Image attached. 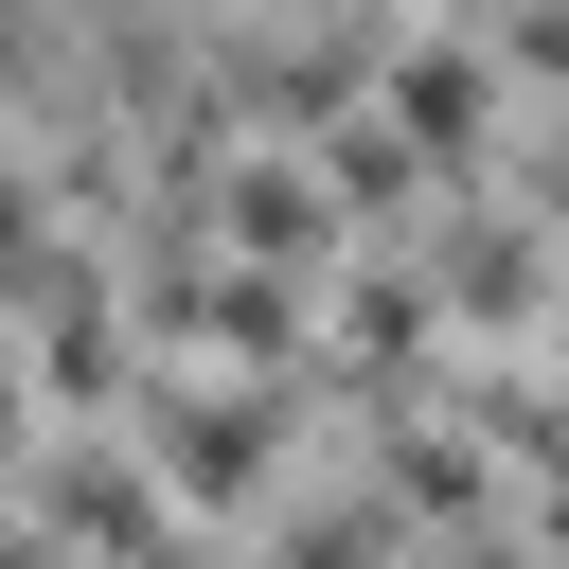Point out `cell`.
<instances>
[{
  "label": "cell",
  "instance_id": "obj_1",
  "mask_svg": "<svg viewBox=\"0 0 569 569\" xmlns=\"http://www.w3.org/2000/svg\"><path fill=\"white\" fill-rule=\"evenodd\" d=\"M213 213H231L249 267H320V249H338V178H302V160H231Z\"/></svg>",
  "mask_w": 569,
  "mask_h": 569
},
{
  "label": "cell",
  "instance_id": "obj_10",
  "mask_svg": "<svg viewBox=\"0 0 569 569\" xmlns=\"http://www.w3.org/2000/svg\"><path fill=\"white\" fill-rule=\"evenodd\" d=\"M445 569H516V551H445Z\"/></svg>",
  "mask_w": 569,
  "mask_h": 569
},
{
  "label": "cell",
  "instance_id": "obj_6",
  "mask_svg": "<svg viewBox=\"0 0 569 569\" xmlns=\"http://www.w3.org/2000/svg\"><path fill=\"white\" fill-rule=\"evenodd\" d=\"M391 124H409V160H462L480 142V53H409L391 71Z\"/></svg>",
  "mask_w": 569,
  "mask_h": 569
},
{
  "label": "cell",
  "instance_id": "obj_4",
  "mask_svg": "<svg viewBox=\"0 0 569 569\" xmlns=\"http://www.w3.org/2000/svg\"><path fill=\"white\" fill-rule=\"evenodd\" d=\"M142 320H160V338H213V356H284V284H267V267H196V284H160Z\"/></svg>",
  "mask_w": 569,
  "mask_h": 569
},
{
  "label": "cell",
  "instance_id": "obj_7",
  "mask_svg": "<svg viewBox=\"0 0 569 569\" xmlns=\"http://www.w3.org/2000/svg\"><path fill=\"white\" fill-rule=\"evenodd\" d=\"M338 338H356V356H409V338H427V284H409V267H356Z\"/></svg>",
  "mask_w": 569,
  "mask_h": 569
},
{
  "label": "cell",
  "instance_id": "obj_8",
  "mask_svg": "<svg viewBox=\"0 0 569 569\" xmlns=\"http://www.w3.org/2000/svg\"><path fill=\"white\" fill-rule=\"evenodd\" d=\"M391 498H427V516H480V462H462V445H391Z\"/></svg>",
  "mask_w": 569,
  "mask_h": 569
},
{
  "label": "cell",
  "instance_id": "obj_3",
  "mask_svg": "<svg viewBox=\"0 0 569 569\" xmlns=\"http://www.w3.org/2000/svg\"><path fill=\"white\" fill-rule=\"evenodd\" d=\"M53 533H89V551H142V569H178V533L142 516V462H124V445H53Z\"/></svg>",
  "mask_w": 569,
  "mask_h": 569
},
{
  "label": "cell",
  "instance_id": "obj_9",
  "mask_svg": "<svg viewBox=\"0 0 569 569\" xmlns=\"http://www.w3.org/2000/svg\"><path fill=\"white\" fill-rule=\"evenodd\" d=\"M0 569H71V551H53V533H0Z\"/></svg>",
  "mask_w": 569,
  "mask_h": 569
},
{
  "label": "cell",
  "instance_id": "obj_2",
  "mask_svg": "<svg viewBox=\"0 0 569 569\" xmlns=\"http://www.w3.org/2000/svg\"><path fill=\"white\" fill-rule=\"evenodd\" d=\"M267 427H284L267 391H178V409H160V480H178V498H249V480H267Z\"/></svg>",
  "mask_w": 569,
  "mask_h": 569
},
{
  "label": "cell",
  "instance_id": "obj_5",
  "mask_svg": "<svg viewBox=\"0 0 569 569\" xmlns=\"http://www.w3.org/2000/svg\"><path fill=\"white\" fill-rule=\"evenodd\" d=\"M36 391H124V302H107L89 267L36 302Z\"/></svg>",
  "mask_w": 569,
  "mask_h": 569
}]
</instances>
